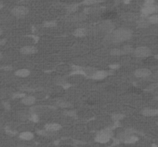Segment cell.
Listing matches in <instances>:
<instances>
[{"label":"cell","instance_id":"cell-11","mask_svg":"<svg viewBox=\"0 0 158 147\" xmlns=\"http://www.w3.org/2000/svg\"><path fill=\"white\" fill-rule=\"evenodd\" d=\"M36 51H37L36 48L34 46H30V45L25 46L21 49V53L23 54H35Z\"/></svg>","mask_w":158,"mask_h":147},{"label":"cell","instance_id":"cell-10","mask_svg":"<svg viewBox=\"0 0 158 147\" xmlns=\"http://www.w3.org/2000/svg\"><path fill=\"white\" fill-rule=\"evenodd\" d=\"M61 128H62V126L59 123H48L45 126L46 130L51 132V133L58 131V130H60Z\"/></svg>","mask_w":158,"mask_h":147},{"label":"cell","instance_id":"cell-6","mask_svg":"<svg viewBox=\"0 0 158 147\" xmlns=\"http://www.w3.org/2000/svg\"><path fill=\"white\" fill-rule=\"evenodd\" d=\"M151 74H152V72L147 68H139L136 70L134 72V75L139 78H148Z\"/></svg>","mask_w":158,"mask_h":147},{"label":"cell","instance_id":"cell-33","mask_svg":"<svg viewBox=\"0 0 158 147\" xmlns=\"http://www.w3.org/2000/svg\"><path fill=\"white\" fill-rule=\"evenodd\" d=\"M2 30H1V29H0V35H2Z\"/></svg>","mask_w":158,"mask_h":147},{"label":"cell","instance_id":"cell-18","mask_svg":"<svg viewBox=\"0 0 158 147\" xmlns=\"http://www.w3.org/2000/svg\"><path fill=\"white\" fill-rule=\"evenodd\" d=\"M86 34H87V31L84 28H80V29H76L74 32H73V35H75L76 37H83Z\"/></svg>","mask_w":158,"mask_h":147},{"label":"cell","instance_id":"cell-23","mask_svg":"<svg viewBox=\"0 0 158 147\" xmlns=\"http://www.w3.org/2000/svg\"><path fill=\"white\" fill-rule=\"evenodd\" d=\"M57 25V22L55 21H46L43 26L46 28H53L55 27Z\"/></svg>","mask_w":158,"mask_h":147},{"label":"cell","instance_id":"cell-27","mask_svg":"<svg viewBox=\"0 0 158 147\" xmlns=\"http://www.w3.org/2000/svg\"><path fill=\"white\" fill-rule=\"evenodd\" d=\"M123 118V115L122 114H116L113 116V119L115 120V121H118V120H121V119Z\"/></svg>","mask_w":158,"mask_h":147},{"label":"cell","instance_id":"cell-9","mask_svg":"<svg viewBox=\"0 0 158 147\" xmlns=\"http://www.w3.org/2000/svg\"><path fill=\"white\" fill-rule=\"evenodd\" d=\"M122 19L129 21H136L138 19V15L133 13V12H127V13L122 15Z\"/></svg>","mask_w":158,"mask_h":147},{"label":"cell","instance_id":"cell-19","mask_svg":"<svg viewBox=\"0 0 158 147\" xmlns=\"http://www.w3.org/2000/svg\"><path fill=\"white\" fill-rule=\"evenodd\" d=\"M148 20L150 24L152 25H158V14H153L149 16Z\"/></svg>","mask_w":158,"mask_h":147},{"label":"cell","instance_id":"cell-35","mask_svg":"<svg viewBox=\"0 0 158 147\" xmlns=\"http://www.w3.org/2000/svg\"><path fill=\"white\" fill-rule=\"evenodd\" d=\"M1 57H2V54L0 53V58H1Z\"/></svg>","mask_w":158,"mask_h":147},{"label":"cell","instance_id":"cell-24","mask_svg":"<svg viewBox=\"0 0 158 147\" xmlns=\"http://www.w3.org/2000/svg\"><path fill=\"white\" fill-rule=\"evenodd\" d=\"M77 9H78L77 5H71V6H69L67 7V10L70 12H75L77 11Z\"/></svg>","mask_w":158,"mask_h":147},{"label":"cell","instance_id":"cell-21","mask_svg":"<svg viewBox=\"0 0 158 147\" xmlns=\"http://www.w3.org/2000/svg\"><path fill=\"white\" fill-rule=\"evenodd\" d=\"M137 141H138V137L133 135L127 136V137L125 139L126 143H135Z\"/></svg>","mask_w":158,"mask_h":147},{"label":"cell","instance_id":"cell-13","mask_svg":"<svg viewBox=\"0 0 158 147\" xmlns=\"http://www.w3.org/2000/svg\"><path fill=\"white\" fill-rule=\"evenodd\" d=\"M137 24L139 28H146L150 25L148 19H146V17H142L141 19H138L137 20Z\"/></svg>","mask_w":158,"mask_h":147},{"label":"cell","instance_id":"cell-20","mask_svg":"<svg viewBox=\"0 0 158 147\" xmlns=\"http://www.w3.org/2000/svg\"><path fill=\"white\" fill-rule=\"evenodd\" d=\"M122 50V52H123V54H131V53L133 52L134 49L130 46V45H124V46L121 49Z\"/></svg>","mask_w":158,"mask_h":147},{"label":"cell","instance_id":"cell-31","mask_svg":"<svg viewBox=\"0 0 158 147\" xmlns=\"http://www.w3.org/2000/svg\"><path fill=\"white\" fill-rule=\"evenodd\" d=\"M110 68H113V69H115V68H118V65H117V64H115V65H110Z\"/></svg>","mask_w":158,"mask_h":147},{"label":"cell","instance_id":"cell-15","mask_svg":"<svg viewBox=\"0 0 158 147\" xmlns=\"http://www.w3.org/2000/svg\"><path fill=\"white\" fill-rule=\"evenodd\" d=\"M86 18V14L84 13H78V14H75L73 16L71 17V21H80L84 20Z\"/></svg>","mask_w":158,"mask_h":147},{"label":"cell","instance_id":"cell-26","mask_svg":"<svg viewBox=\"0 0 158 147\" xmlns=\"http://www.w3.org/2000/svg\"><path fill=\"white\" fill-rule=\"evenodd\" d=\"M97 1L96 0H84L83 4L86 6H91V5L96 4Z\"/></svg>","mask_w":158,"mask_h":147},{"label":"cell","instance_id":"cell-1","mask_svg":"<svg viewBox=\"0 0 158 147\" xmlns=\"http://www.w3.org/2000/svg\"><path fill=\"white\" fill-rule=\"evenodd\" d=\"M132 37V31L127 29H119L113 31L110 35V41L113 42H123Z\"/></svg>","mask_w":158,"mask_h":147},{"label":"cell","instance_id":"cell-30","mask_svg":"<svg viewBox=\"0 0 158 147\" xmlns=\"http://www.w3.org/2000/svg\"><path fill=\"white\" fill-rule=\"evenodd\" d=\"M5 43H6V40L5 39H0V45H4Z\"/></svg>","mask_w":158,"mask_h":147},{"label":"cell","instance_id":"cell-12","mask_svg":"<svg viewBox=\"0 0 158 147\" xmlns=\"http://www.w3.org/2000/svg\"><path fill=\"white\" fill-rule=\"evenodd\" d=\"M142 114L145 116H154L158 115V109H144L142 111Z\"/></svg>","mask_w":158,"mask_h":147},{"label":"cell","instance_id":"cell-5","mask_svg":"<svg viewBox=\"0 0 158 147\" xmlns=\"http://www.w3.org/2000/svg\"><path fill=\"white\" fill-rule=\"evenodd\" d=\"M100 29L102 31L105 33H112L114 30V25L111 21L109 20H106L100 24Z\"/></svg>","mask_w":158,"mask_h":147},{"label":"cell","instance_id":"cell-28","mask_svg":"<svg viewBox=\"0 0 158 147\" xmlns=\"http://www.w3.org/2000/svg\"><path fill=\"white\" fill-rule=\"evenodd\" d=\"M151 4H154V0H145L144 5H151Z\"/></svg>","mask_w":158,"mask_h":147},{"label":"cell","instance_id":"cell-22","mask_svg":"<svg viewBox=\"0 0 158 147\" xmlns=\"http://www.w3.org/2000/svg\"><path fill=\"white\" fill-rule=\"evenodd\" d=\"M110 54L113 56H118V55H121L123 54V52H122V50L119 49H113V50L110 51Z\"/></svg>","mask_w":158,"mask_h":147},{"label":"cell","instance_id":"cell-7","mask_svg":"<svg viewBox=\"0 0 158 147\" xmlns=\"http://www.w3.org/2000/svg\"><path fill=\"white\" fill-rule=\"evenodd\" d=\"M110 139V134L107 131H103L101 133L98 134L96 137V141L100 143H108Z\"/></svg>","mask_w":158,"mask_h":147},{"label":"cell","instance_id":"cell-16","mask_svg":"<svg viewBox=\"0 0 158 147\" xmlns=\"http://www.w3.org/2000/svg\"><path fill=\"white\" fill-rule=\"evenodd\" d=\"M16 75L18 76V77H20V78H25L27 76L29 75L30 74V71H29L28 69H25V68H23V69H20L18 70L17 71H16Z\"/></svg>","mask_w":158,"mask_h":147},{"label":"cell","instance_id":"cell-25","mask_svg":"<svg viewBox=\"0 0 158 147\" xmlns=\"http://www.w3.org/2000/svg\"><path fill=\"white\" fill-rule=\"evenodd\" d=\"M58 105L62 108H67V107H70L71 106V104L70 103L64 102V101H60V102L58 103Z\"/></svg>","mask_w":158,"mask_h":147},{"label":"cell","instance_id":"cell-17","mask_svg":"<svg viewBox=\"0 0 158 147\" xmlns=\"http://www.w3.org/2000/svg\"><path fill=\"white\" fill-rule=\"evenodd\" d=\"M20 137L23 140H31L34 137V135L31 132H23L20 134Z\"/></svg>","mask_w":158,"mask_h":147},{"label":"cell","instance_id":"cell-34","mask_svg":"<svg viewBox=\"0 0 158 147\" xmlns=\"http://www.w3.org/2000/svg\"><path fill=\"white\" fill-rule=\"evenodd\" d=\"M156 75H157V78H158V72H157V74H156Z\"/></svg>","mask_w":158,"mask_h":147},{"label":"cell","instance_id":"cell-8","mask_svg":"<svg viewBox=\"0 0 158 147\" xmlns=\"http://www.w3.org/2000/svg\"><path fill=\"white\" fill-rule=\"evenodd\" d=\"M108 74V72L106 71H96L91 76V78L94 80H102L107 78Z\"/></svg>","mask_w":158,"mask_h":147},{"label":"cell","instance_id":"cell-14","mask_svg":"<svg viewBox=\"0 0 158 147\" xmlns=\"http://www.w3.org/2000/svg\"><path fill=\"white\" fill-rule=\"evenodd\" d=\"M36 102V98L33 96H24L22 99V103L25 105L30 106Z\"/></svg>","mask_w":158,"mask_h":147},{"label":"cell","instance_id":"cell-3","mask_svg":"<svg viewBox=\"0 0 158 147\" xmlns=\"http://www.w3.org/2000/svg\"><path fill=\"white\" fill-rule=\"evenodd\" d=\"M133 54L137 58H146L151 54V51L149 48L144 46L138 47L133 51Z\"/></svg>","mask_w":158,"mask_h":147},{"label":"cell","instance_id":"cell-4","mask_svg":"<svg viewBox=\"0 0 158 147\" xmlns=\"http://www.w3.org/2000/svg\"><path fill=\"white\" fill-rule=\"evenodd\" d=\"M12 13L16 17L22 18L24 17V16H26L29 13V9H28V8L25 7V6H16V7L12 9Z\"/></svg>","mask_w":158,"mask_h":147},{"label":"cell","instance_id":"cell-2","mask_svg":"<svg viewBox=\"0 0 158 147\" xmlns=\"http://www.w3.org/2000/svg\"><path fill=\"white\" fill-rule=\"evenodd\" d=\"M158 12V6L157 5H144L141 9V14L143 17H147L153 14H156Z\"/></svg>","mask_w":158,"mask_h":147},{"label":"cell","instance_id":"cell-29","mask_svg":"<svg viewBox=\"0 0 158 147\" xmlns=\"http://www.w3.org/2000/svg\"><path fill=\"white\" fill-rule=\"evenodd\" d=\"M31 120H33L34 122H37L39 119H38V116H36V115L34 114V115H33V116H31Z\"/></svg>","mask_w":158,"mask_h":147},{"label":"cell","instance_id":"cell-32","mask_svg":"<svg viewBox=\"0 0 158 147\" xmlns=\"http://www.w3.org/2000/svg\"><path fill=\"white\" fill-rule=\"evenodd\" d=\"M155 58H156V59H157V60H158V54H157V55H155Z\"/></svg>","mask_w":158,"mask_h":147}]
</instances>
